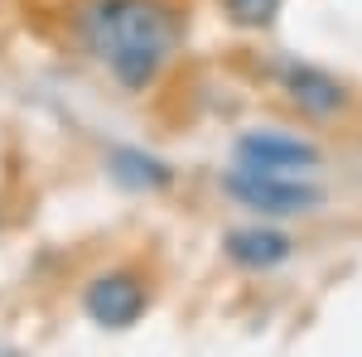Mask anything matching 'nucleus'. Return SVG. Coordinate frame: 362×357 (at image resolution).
I'll return each mask as SVG.
<instances>
[{
	"mask_svg": "<svg viewBox=\"0 0 362 357\" xmlns=\"http://www.w3.org/2000/svg\"><path fill=\"white\" fill-rule=\"evenodd\" d=\"M73 29L121 92H150L184 49V15L174 0H83Z\"/></svg>",
	"mask_w": 362,
	"mask_h": 357,
	"instance_id": "f257e3e1",
	"label": "nucleus"
},
{
	"mask_svg": "<svg viewBox=\"0 0 362 357\" xmlns=\"http://www.w3.org/2000/svg\"><path fill=\"white\" fill-rule=\"evenodd\" d=\"M223 193L266 222L309 218L329 198L324 184H314L309 174H271V169H247V165H232L223 174Z\"/></svg>",
	"mask_w": 362,
	"mask_h": 357,
	"instance_id": "f03ea898",
	"label": "nucleus"
},
{
	"mask_svg": "<svg viewBox=\"0 0 362 357\" xmlns=\"http://www.w3.org/2000/svg\"><path fill=\"white\" fill-rule=\"evenodd\" d=\"M276 87L305 121H319V126L343 121V116L353 111V92H348V83L334 78L329 68H319V63H305V58H285V63L276 68Z\"/></svg>",
	"mask_w": 362,
	"mask_h": 357,
	"instance_id": "7ed1b4c3",
	"label": "nucleus"
},
{
	"mask_svg": "<svg viewBox=\"0 0 362 357\" xmlns=\"http://www.w3.org/2000/svg\"><path fill=\"white\" fill-rule=\"evenodd\" d=\"M232 160L247 169H271V174H314L324 165V150L300 131H280V126H251L237 136Z\"/></svg>",
	"mask_w": 362,
	"mask_h": 357,
	"instance_id": "20e7f679",
	"label": "nucleus"
},
{
	"mask_svg": "<svg viewBox=\"0 0 362 357\" xmlns=\"http://www.w3.org/2000/svg\"><path fill=\"white\" fill-rule=\"evenodd\" d=\"M83 309H87V319L102 324V329H131L150 309V285L136 271H102L83 290Z\"/></svg>",
	"mask_w": 362,
	"mask_h": 357,
	"instance_id": "39448f33",
	"label": "nucleus"
},
{
	"mask_svg": "<svg viewBox=\"0 0 362 357\" xmlns=\"http://www.w3.org/2000/svg\"><path fill=\"white\" fill-rule=\"evenodd\" d=\"M295 237L276 227V222H251V227H232L223 237V256L237 266V271H251V275H266V271H280L295 261Z\"/></svg>",
	"mask_w": 362,
	"mask_h": 357,
	"instance_id": "423d86ee",
	"label": "nucleus"
},
{
	"mask_svg": "<svg viewBox=\"0 0 362 357\" xmlns=\"http://www.w3.org/2000/svg\"><path fill=\"white\" fill-rule=\"evenodd\" d=\"M107 169H112V179L121 184V189H136V193H160V189L174 184V169H169L160 155H145V150H136V145L112 150Z\"/></svg>",
	"mask_w": 362,
	"mask_h": 357,
	"instance_id": "0eeeda50",
	"label": "nucleus"
},
{
	"mask_svg": "<svg viewBox=\"0 0 362 357\" xmlns=\"http://www.w3.org/2000/svg\"><path fill=\"white\" fill-rule=\"evenodd\" d=\"M218 5L237 29H256V34L271 29L280 20V10H285V0H218Z\"/></svg>",
	"mask_w": 362,
	"mask_h": 357,
	"instance_id": "6e6552de",
	"label": "nucleus"
},
{
	"mask_svg": "<svg viewBox=\"0 0 362 357\" xmlns=\"http://www.w3.org/2000/svg\"><path fill=\"white\" fill-rule=\"evenodd\" d=\"M0 357H10V353H0Z\"/></svg>",
	"mask_w": 362,
	"mask_h": 357,
	"instance_id": "1a4fd4ad",
	"label": "nucleus"
}]
</instances>
